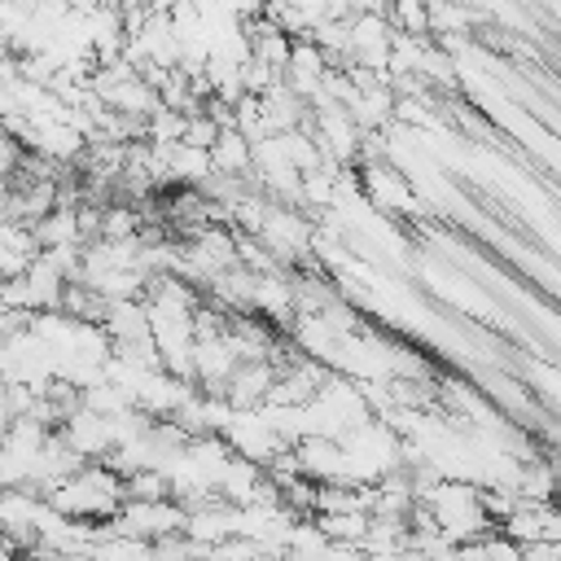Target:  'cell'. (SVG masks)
<instances>
[{"label": "cell", "instance_id": "obj_1", "mask_svg": "<svg viewBox=\"0 0 561 561\" xmlns=\"http://www.w3.org/2000/svg\"><path fill=\"white\" fill-rule=\"evenodd\" d=\"M416 504L430 508L434 526H438L451 543L482 539V535L495 526V522L482 513V504H478V482H465V478H438V482L430 486V495L416 500Z\"/></svg>", "mask_w": 561, "mask_h": 561}, {"label": "cell", "instance_id": "obj_2", "mask_svg": "<svg viewBox=\"0 0 561 561\" xmlns=\"http://www.w3.org/2000/svg\"><path fill=\"white\" fill-rule=\"evenodd\" d=\"M254 237L267 245V254H272L280 267H294V263H307V259H311V237H316V228H311V219H307L298 206H276V202H267L263 228H259Z\"/></svg>", "mask_w": 561, "mask_h": 561}, {"label": "cell", "instance_id": "obj_3", "mask_svg": "<svg viewBox=\"0 0 561 561\" xmlns=\"http://www.w3.org/2000/svg\"><path fill=\"white\" fill-rule=\"evenodd\" d=\"M184 526V504L180 500H123L118 513L110 517V530L136 535V539H162Z\"/></svg>", "mask_w": 561, "mask_h": 561}, {"label": "cell", "instance_id": "obj_4", "mask_svg": "<svg viewBox=\"0 0 561 561\" xmlns=\"http://www.w3.org/2000/svg\"><path fill=\"white\" fill-rule=\"evenodd\" d=\"M61 443L70 451H79L83 460H101L110 447H114V430H110V416L92 412V408H75L61 416Z\"/></svg>", "mask_w": 561, "mask_h": 561}, {"label": "cell", "instance_id": "obj_5", "mask_svg": "<svg viewBox=\"0 0 561 561\" xmlns=\"http://www.w3.org/2000/svg\"><path fill=\"white\" fill-rule=\"evenodd\" d=\"M359 193L377 206V210H408V215H416V197H412V188H408V180L386 162H368L359 175Z\"/></svg>", "mask_w": 561, "mask_h": 561}, {"label": "cell", "instance_id": "obj_6", "mask_svg": "<svg viewBox=\"0 0 561 561\" xmlns=\"http://www.w3.org/2000/svg\"><path fill=\"white\" fill-rule=\"evenodd\" d=\"M272 377H276L272 359H241L224 381V403L228 408H259L267 386H272Z\"/></svg>", "mask_w": 561, "mask_h": 561}, {"label": "cell", "instance_id": "obj_7", "mask_svg": "<svg viewBox=\"0 0 561 561\" xmlns=\"http://www.w3.org/2000/svg\"><path fill=\"white\" fill-rule=\"evenodd\" d=\"M557 508L552 504H535V500H517V508L500 522V535L513 543H535V539H557Z\"/></svg>", "mask_w": 561, "mask_h": 561}, {"label": "cell", "instance_id": "obj_8", "mask_svg": "<svg viewBox=\"0 0 561 561\" xmlns=\"http://www.w3.org/2000/svg\"><path fill=\"white\" fill-rule=\"evenodd\" d=\"M101 329L110 342H140V337H149V311L140 298H114V302H105Z\"/></svg>", "mask_w": 561, "mask_h": 561}, {"label": "cell", "instance_id": "obj_9", "mask_svg": "<svg viewBox=\"0 0 561 561\" xmlns=\"http://www.w3.org/2000/svg\"><path fill=\"white\" fill-rule=\"evenodd\" d=\"M250 311H263L267 320L289 324V320H294V289H289V276H280V272L254 276V285H250Z\"/></svg>", "mask_w": 561, "mask_h": 561}, {"label": "cell", "instance_id": "obj_10", "mask_svg": "<svg viewBox=\"0 0 561 561\" xmlns=\"http://www.w3.org/2000/svg\"><path fill=\"white\" fill-rule=\"evenodd\" d=\"M210 175V149H193L184 140L167 145V184H188L197 188Z\"/></svg>", "mask_w": 561, "mask_h": 561}, {"label": "cell", "instance_id": "obj_11", "mask_svg": "<svg viewBox=\"0 0 561 561\" xmlns=\"http://www.w3.org/2000/svg\"><path fill=\"white\" fill-rule=\"evenodd\" d=\"M210 171H219V175H245L250 171V140L237 127H219V136L210 145Z\"/></svg>", "mask_w": 561, "mask_h": 561}, {"label": "cell", "instance_id": "obj_12", "mask_svg": "<svg viewBox=\"0 0 561 561\" xmlns=\"http://www.w3.org/2000/svg\"><path fill=\"white\" fill-rule=\"evenodd\" d=\"M31 237H35L39 250H48V245H83L79 241V224H75V206H53L44 219L31 224Z\"/></svg>", "mask_w": 561, "mask_h": 561}, {"label": "cell", "instance_id": "obj_13", "mask_svg": "<svg viewBox=\"0 0 561 561\" xmlns=\"http://www.w3.org/2000/svg\"><path fill=\"white\" fill-rule=\"evenodd\" d=\"M316 526H320V535H324V539H333V543H359V539H364V530H368V513H359V508L316 513Z\"/></svg>", "mask_w": 561, "mask_h": 561}, {"label": "cell", "instance_id": "obj_14", "mask_svg": "<svg viewBox=\"0 0 561 561\" xmlns=\"http://www.w3.org/2000/svg\"><path fill=\"white\" fill-rule=\"evenodd\" d=\"M386 22L399 35H430L425 0H386Z\"/></svg>", "mask_w": 561, "mask_h": 561}, {"label": "cell", "instance_id": "obj_15", "mask_svg": "<svg viewBox=\"0 0 561 561\" xmlns=\"http://www.w3.org/2000/svg\"><path fill=\"white\" fill-rule=\"evenodd\" d=\"M123 500H171V482L162 469H136L123 478Z\"/></svg>", "mask_w": 561, "mask_h": 561}, {"label": "cell", "instance_id": "obj_16", "mask_svg": "<svg viewBox=\"0 0 561 561\" xmlns=\"http://www.w3.org/2000/svg\"><path fill=\"white\" fill-rule=\"evenodd\" d=\"M215 136H219V123L206 114V110H193V114H184V145H193V149H210L215 145Z\"/></svg>", "mask_w": 561, "mask_h": 561}, {"label": "cell", "instance_id": "obj_17", "mask_svg": "<svg viewBox=\"0 0 561 561\" xmlns=\"http://www.w3.org/2000/svg\"><path fill=\"white\" fill-rule=\"evenodd\" d=\"M517 561H561V543H557V539L517 543Z\"/></svg>", "mask_w": 561, "mask_h": 561}, {"label": "cell", "instance_id": "obj_18", "mask_svg": "<svg viewBox=\"0 0 561 561\" xmlns=\"http://www.w3.org/2000/svg\"><path fill=\"white\" fill-rule=\"evenodd\" d=\"M232 4H237V18H259L267 0H232Z\"/></svg>", "mask_w": 561, "mask_h": 561}]
</instances>
